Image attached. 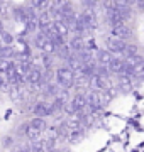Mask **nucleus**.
Returning a JSON list of instances; mask_svg holds the SVG:
<instances>
[{
    "mask_svg": "<svg viewBox=\"0 0 144 152\" xmlns=\"http://www.w3.org/2000/svg\"><path fill=\"white\" fill-rule=\"evenodd\" d=\"M56 83L63 90H70L76 85V73L71 71L68 66H61L56 69Z\"/></svg>",
    "mask_w": 144,
    "mask_h": 152,
    "instance_id": "1",
    "label": "nucleus"
},
{
    "mask_svg": "<svg viewBox=\"0 0 144 152\" xmlns=\"http://www.w3.org/2000/svg\"><path fill=\"white\" fill-rule=\"evenodd\" d=\"M34 46L37 49H41L44 54H53V53H56V46L53 44V41H51L44 32L36 34V37H34Z\"/></svg>",
    "mask_w": 144,
    "mask_h": 152,
    "instance_id": "2",
    "label": "nucleus"
},
{
    "mask_svg": "<svg viewBox=\"0 0 144 152\" xmlns=\"http://www.w3.org/2000/svg\"><path fill=\"white\" fill-rule=\"evenodd\" d=\"M105 44H107V49L110 51L112 54H122V56H124V53H126V49H127V46H129V42H124V41L112 37V36L107 37Z\"/></svg>",
    "mask_w": 144,
    "mask_h": 152,
    "instance_id": "3",
    "label": "nucleus"
},
{
    "mask_svg": "<svg viewBox=\"0 0 144 152\" xmlns=\"http://www.w3.org/2000/svg\"><path fill=\"white\" fill-rule=\"evenodd\" d=\"M43 78H44V69H43L41 66L34 64L32 68H31V71L27 73V76H26V81H27L29 85H32V86H39V85L43 83Z\"/></svg>",
    "mask_w": 144,
    "mask_h": 152,
    "instance_id": "4",
    "label": "nucleus"
},
{
    "mask_svg": "<svg viewBox=\"0 0 144 152\" xmlns=\"http://www.w3.org/2000/svg\"><path fill=\"white\" fill-rule=\"evenodd\" d=\"M32 113H34V117H37V118H44V117L53 115L51 103H48V102H36V103L32 105Z\"/></svg>",
    "mask_w": 144,
    "mask_h": 152,
    "instance_id": "5",
    "label": "nucleus"
},
{
    "mask_svg": "<svg viewBox=\"0 0 144 152\" xmlns=\"http://www.w3.org/2000/svg\"><path fill=\"white\" fill-rule=\"evenodd\" d=\"M114 58H115V54H112L109 49H97V53H95V61L100 66H107L109 68V64L114 61Z\"/></svg>",
    "mask_w": 144,
    "mask_h": 152,
    "instance_id": "6",
    "label": "nucleus"
},
{
    "mask_svg": "<svg viewBox=\"0 0 144 152\" xmlns=\"http://www.w3.org/2000/svg\"><path fill=\"white\" fill-rule=\"evenodd\" d=\"M112 37L120 39V41H124V42H127L129 39L132 37V29L129 27L127 24L119 26V27H114L112 29Z\"/></svg>",
    "mask_w": 144,
    "mask_h": 152,
    "instance_id": "7",
    "label": "nucleus"
},
{
    "mask_svg": "<svg viewBox=\"0 0 144 152\" xmlns=\"http://www.w3.org/2000/svg\"><path fill=\"white\" fill-rule=\"evenodd\" d=\"M70 49L73 51V54H78V53H82L83 49H87V42H85V39L82 36H73L70 39V42H68Z\"/></svg>",
    "mask_w": 144,
    "mask_h": 152,
    "instance_id": "8",
    "label": "nucleus"
},
{
    "mask_svg": "<svg viewBox=\"0 0 144 152\" xmlns=\"http://www.w3.org/2000/svg\"><path fill=\"white\" fill-rule=\"evenodd\" d=\"M7 91H9V95H10V98L14 100V102H19V100H22V86L21 85H9V88H7Z\"/></svg>",
    "mask_w": 144,
    "mask_h": 152,
    "instance_id": "9",
    "label": "nucleus"
},
{
    "mask_svg": "<svg viewBox=\"0 0 144 152\" xmlns=\"http://www.w3.org/2000/svg\"><path fill=\"white\" fill-rule=\"evenodd\" d=\"M56 54L60 56L61 59L68 61L73 56V51L70 49V46H68V42H66V44H63V46H60V48H56Z\"/></svg>",
    "mask_w": 144,
    "mask_h": 152,
    "instance_id": "10",
    "label": "nucleus"
},
{
    "mask_svg": "<svg viewBox=\"0 0 144 152\" xmlns=\"http://www.w3.org/2000/svg\"><path fill=\"white\" fill-rule=\"evenodd\" d=\"M29 124H31V127H32V129H36L39 134H41V132H44L46 129H48V124H46L44 118H37V117H34Z\"/></svg>",
    "mask_w": 144,
    "mask_h": 152,
    "instance_id": "11",
    "label": "nucleus"
},
{
    "mask_svg": "<svg viewBox=\"0 0 144 152\" xmlns=\"http://www.w3.org/2000/svg\"><path fill=\"white\" fill-rule=\"evenodd\" d=\"M12 14H14V19H15L17 22H21V24H27L24 7H14V9H12Z\"/></svg>",
    "mask_w": 144,
    "mask_h": 152,
    "instance_id": "12",
    "label": "nucleus"
},
{
    "mask_svg": "<svg viewBox=\"0 0 144 152\" xmlns=\"http://www.w3.org/2000/svg\"><path fill=\"white\" fill-rule=\"evenodd\" d=\"M54 29H56V32L60 34L61 37H66L68 34L71 32L70 29H68L66 24H63V22H54Z\"/></svg>",
    "mask_w": 144,
    "mask_h": 152,
    "instance_id": "13",
    "label": "nucleus"
},
{
    "mask_svg": "<svg viewBox=\"0 0 144 152\" xmlns=\"http://www.w3.org/2000/svg\"><path fill=\"white\" fill-rule=\"evenodd\" d=\"M26 137H27L31 142H36V140H39V132L36 130V129H32V127H31V124H29L27 130H26Z\"/></svg>",
    "mask_w": 144,
    "mask_h": 152,
    "instance_id": "14",
    "label": "nucleus"
},
{
    "mask_svg": "<svg viewBox=\"0 0 144 152\" xmlns=\"http://www.w3.org/2000/svg\"><path fill=\"white\" fill-rule=\"evenodd\" d=\"M41 61H43V66H44V69H51V66H53V58L51 54H41Z\"/></svg>",
    "mask_w": 144,
    "mask_h": 152,
    "instance_id": "15",
    "label": "nucleus"
},
{
    "mask_svg": "<svg viewBox=\"0 0 144 152\" xmlns=\"http://www.w3.org/2000/svg\"><path fill=\"white\" fill-rule=\"evenodd\" d=\"M2 145L4 147H12L14 145V139H12V137H4V139H2Z\"/></svg>",
    "mask_w": 144,
    "mask_h": 152,
    "instance_id": "16",
    "label": "nucleus"
},
{
    "mask_svg": "<svg viewBox=\"0 0 144 152\" xmlns=\"http://www.w3.org/2000/svg\"><path fill=\"white\" fill-rule=\"evenodd\" d=\"M5 7H7L5 2H0V15H5V14H7V9H5Z\"/></svg>",
    "mask_w": 144,
    "mask_h": 152,
    "instance_id": "17",
    "label": "nucleus"
},
{
    "mask_svg": "<svg viewBox=\"0 0 144 152\" xmlns=\"http://www.w3.org/2000/svg\"><path fill=\"white\" fill-rule=\"evenodd\" d=\"M29 124H22L21 127H19V134H22V135H26V130H27Z\"/></svg>",
    "mask_w": 144,
    "mask_h": 152,
    "instance_id": "18",
    "label": "nucleus"
},
{
    "mask_svg": "<svg viewBox=\"0 0 144 152\" xmlns=\"http://www.w3.org/2000/svg\"><path fill=\"white\" fill-rule=\"evenodd\" d=\"M4 31H5V29H4V22H2V20H0V34H2V32H4Z\"/></svg>",
    "mask_w": 144,
    "mask_h": 152,
    "instance_id": "19",
    "label": "nucleus"
},
{
    "mask_svg": "<svg viewBox=\"0 0 144 152\" xmlns=\"http://www.w3.org/2000/svg\"><path fill=\"white\" fill-rule=\"evenodd\" d=\"M137 7H141V9L144 10V2H137Z\"/></svg>",
    "mask_w": 144,
    "mask_h": 152,
    "instance_id": "20",
    "label": "nucleus"
}]
</instances>
